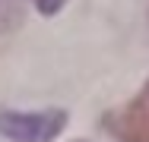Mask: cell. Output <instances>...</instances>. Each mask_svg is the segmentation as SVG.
Instances as JSON below:
<instances>
[{
  "label": "cell",
  "instance_id": "obj_1",
  "mask_svg": "<svg viewBox=\"0 0 149 142\" xmlns=\"http://www.w3.org/2000/svg\"><path fill=\"white\" fill-rule=\"evenodd\" d=\"M67 126V111L51 108L38 114H16V111H0V136L13 142H51Z\"/></svg>",
  "mask_w": 149,
  "mask_h": 142
},
{
  "label": "cell",
  "instance_id": "obj_2",
  "mask_svg": "<svg viewBox=\"0 0 149 142\" xmlns=\"http://www.w3.org/2000/svg\"><path fill=\"white\" fill-rule=\"evenodd\" d=\"M108 126L120 142H149V82L120 114L108 117Z\"/></svg>",
  "mask_w": 149,
  "mask_h": 142
},
{
  "label": "cell",
  "instance_id": "obj_3",
  "mask_svg": "<svg viewBox=\"0 0 149 142\" xmlns=\"http://www.w3.org/2000/svg\"><path fill=\"white\" fill-rule=\"evenodd\" d=\"M22 0H0V32H13L22 22Z\"/></svg>",
  "mask_w": 149,
  "mask_h": 142
},
{
  "label": "cell",
  "instance_id": "obj_4",
  "mask_svg": "<svg viewBox=\"0 0 149 142\" xmlns=\"http://www.w3.org/2000/svg\"><path fill=\"white\" fill-rule=\"evenodd\" d=\"M35 6H38L45 16H54L60 6H63V0H35Z\"/></svg>",
  "mask_w": 149,
  "mask_h": 142
}]
</instances>
